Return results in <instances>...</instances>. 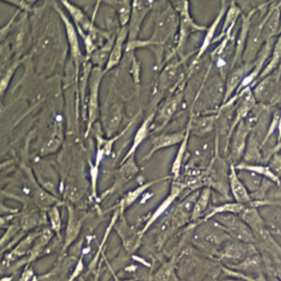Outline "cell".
Masks as SVG:
<instances>
[{
	"label": "cell",
	"instance_id": "cell-20",
	"mask_svg": "<svg viewBox=\"0 0 281 281\" xmlns=\"http://www.w3.org/2000/svg\"><path fill=\"white\" fill-rule=\"evenodd\" d=\"M132 123L133 122L130 123L123 132H121L120 134H118L117 137L111 138L109 140L104 139L102 137H100V135H96V139H97V155H96V161H95V164H94L96 167H98V168H99V165L101 163V160L104 159L106 156L110 155V153L112 152V146H113V144L116 143V140L120 139L122 135L128 131L129 128L132 126Z\"/></svg>",
	"mask_w": 281,
	"mask_h": 281
},
{
	"label": "cell",
	"instance_id": "cell-40",
	"mask_svg": "<svg viewBox=\"0 0 281 281\" xmlns=\"http://www.w3.org/2000/svg\"><path fill=\"white\" fill-rule=\"evenodd\" d=\"M98 167L95 165H91L90 167V175H91V186H93V194L96 196V185H97V179H98Z\"/></svg>",
	"mask_w": 281,
	"mask_h": 281
},
{
	"label": "cell",
	"instance_id": "cell-33",
	"mask_svg": "<svg viewBox=\"0 0 281 281\" xmlns=\"http://www.w3.org/2000/svg\"><path fill=\"white\" fill-rule=\"evenodd\" d=\"M245 209H246V205L237 203V202L225 203V204L220 205V207L214 208L208 215V218L214 217V215H217V214L219 215V214H224V213H242Z\"/></svg>",
	"mask_w": 281,
	"mask_h": 281
},
{
	"label": "cell",
	"instance_id": "cell-38",
	"mask_svg": "<svg viewBox=\"0 0 281 281\" xmlns=\"http://www.w3.org/2000/svg\"><path fill=\"white\" fill-rule=\"evenodd\" d=\"M8 3L13 4L19 10H23L25 12L32 11V6L35 3V1H9Z\"/></svg>",
	"mask_w": 281,
	"mask_h": 281
},
{
	"label": "cell",
	"instance_id": "cell-26",
	"mask_svg": "<svg viewBox=\"0 0 281 281\" xmlns=\"http://www.w3.org/2000/svg\"><path fill=\"white\" fill-rule=\"evenodd\" d=\"M241 14V9L239 8V6L235 2H231L230 3V7L228 9V12H226V17H225V22L223 25V29L221 31V34L220 37L217 40H222L223 37L225 36H231L232 33V30H233L234 25L236 23L237 19H239Z\"/></svg>",
	"mask_w": 281,
	"mask_h": 281
},
{
	"label": "cell",
	"instance_id": "cell-27",
	"mask_svg": "<svg viewBox=\"0 0 281 281\" xmlns=\"http://www.w3.org/2000/svg\"><path fill=\"white\" fill-rule=\"evenodd\" d=\"M169 178H171V176H167V177H164V178H160V179H156V180H152V181H149V182H145V183H142V185L139 186L137 189H134V190L132 191H130L129 193H127V196L123 198L122 200V208H127L129 207V205H131L132 203H134L137 200L142 196V194L147 190L148 188H150L152 186L156 185V183H159L161 181H164V180H167V179H169Z\"/></svg>",
	"mask_w": 281,
	"mask_h": 281
},
{
	"label": "cell",
	"instance_id": "cell-36",
	"mask_svg": "<svg viewBox=\"0 0 281 281\" xmlns=\"http://www.w3.org/2000/svg\"><path fill=\"white\" fill-rule=\"evenodd\" d=\"M276 176L280 178L281 176V153L277 152L274 155V158L270 161V165L268 166Z\"/></svg>",
	"mask_w": 281,
	"mask_h": 281
},
{
	"label": "cell",
	"instance_id": "cell-22",
	"mask_svg": "<svg viewBox=\"0 0 281 281\" xmlns=\"http://www.w3.org/2000/svg\"><path fill=\"white\" fill-rule=\"evenodd\" d=\"M235 168L236 170H246V171L255 172V174L262 176L263 178H266V179L273 181L274 183H277V185L280 186L281 178L276 176L274 172L270 170L268 166H264L261 164H246L243 161V163L236 164Z\"/></svg>",
	"mask_w": 281,
	"mask_h": 281
},
{
	"label": "cell",
	"instance_id": "cell-18",
	"mask_svg": "<svg viewBox=\"0 0 281 281\" xmlns=\"http://www.w3.org/2000/svg\"><path fill=\"white\" fill-rule=\"evenodd\" d=\"M217 116H205V117H191L189 121L190 132L194 137H205V135L213 131L215 126Z\"/></svg>",
	"mask_w": 281,
	"mask_h": 281
},
{
	"label": "cell",
	"instance_id": "cell-17",
	"mask_svg": "<svg viewBox=\"0 0 281 281\" xmlns=\"http://www.w3.org/2000/svg\"><path fill=\"white\" fill-rule=\"evenodd\" d=\"M179 62L171 63L160 74L159 82L157 85L159 94H163L167 90L175 91V87L178 86L176 79L179 77Z\"/></svg>",
	"mask_w": 281,
	"mask_h": 281
},
{
	"label": "cell",
	"instance_id": "cell-12",
	"mask_svg": "<svg viewBox=\"0 0 281 281\" xmlns=\"http://www.w3.org/2000/svg\"><path fill=\"white\" fill-rule=\"evenodd\" d=\"M138 172L139 166L137 164V160H135V155L131 156L127 160L121 161L120 168L116 171L115 183H113V187L111 188V191L117 190V189H120L124 185H127L130 180H132L137 176Z\"/></svg>",
	"mask_w": 281,
	"mask_h": 281
},
{
	"label": "cell",
	"instance_id": "cell-21",
	"mask_svg": "<svg viewBox=\"0 0 281 281\" xmlns=\"http://www.w3.org/2000/svg\"><path fill=\"white\" fill-rule=\"evenodd\" d=\"M116 36H117V33L113 35L111 39L108 40L101 47L97 48L93 55L90 56L89 59H91V62L96 65V67H99L102 69L106 68L108 61H109L113 44H115Z\"/></svg>",
	"mask_w": 281,
	"mask_h": 281
},
{
	"label": "cell",
	"instance_id": "cell-28",
	"mask_svg": "<svg viewBox=\"0 0 281 281\" xmlns=\"http://www.w3.org/2000/svg\"><path fill=\"white\" fill-rule=\"evenodd\" d=\"M279 23H280V11L279 9H276L272 14L268 15L266 22H265L264 30H263V36L265 42L272 40L273 36L277 33L279 29Z\"/></svg>",
	"mask_w": 281,
	"mask_h": 281
},
{
	"label": "cell",
	"instance_id": "cell-2",
	"mask_svg": "<svg viewBox=\"0 0 281 281\" xmlns=\"http://www.w3.org/2000/svg\"><path fill=\"white\" fill-rule=\"evenodd\" d=\"M172 8L176 10V12L179 14L180 24H179V34H178L177 45L174 50V55L177 53L178 55L182 57V52L185 50V46L187 44V41L192 32L196 31H205L208 28L201 26L194 22L191 18L190 10H189V2L188 1H172L170 2Z\"/></svg>",
	"mask_w": 281,
	"mask_h": 281
},
{
	"label": "cell",
	"instance_id": "cell-42",
	"mask_svg": "<svg viewBox=\"0 0 281 281\" xmlns=\"http://www.w3.org/2000/svg\"><path fill=\"white\" fill-rule=\"evenodd\" d=\"M280 149H281V140H280V142L277 144V146H276V148H275V152H279Z\"/></svg>",
	"mask_w": 281,
	"mask_h": 281
},
{
	"label": "cell",
	"instance_id": "cell-34",
	"mask_svg": "<svg viewBox=\"0 0 281 281\" xmlns=\"http://www.w3.org/2000/svg\"><path fill=\"white\" fill-rule=\"evenodd\" d=\"M20 64V61H14L10 66H8V68L2 72V77H1V82H0V93H1V96L4 95L6 90L8 88V86L11 82V78L13 76V74L15 73V69L18 68Z\"/></svg>",
	"mask_w": 281,
	"mask_h": 281
},
{
	"label": "cell",
	"instance_id": "cell-6",
	"mask_svg": "<svg viewBox=\"0 0 281 281\" xmlns=\"http://www.w3.org/2000/svg\"><path fill=\"white\" fill-rule=\"evenodd\" d=\"M153 1H132V14L129 22V39L128 42L138 41L139 34L145 17L153 9Z\"/></svg>",
	"mask_w": 281,
	"mask_h": 281
},
{
	"label": "cell",
	"instance_id": "cell-13",
	"mask_svg": "<svg viewBox=\"0 0 281 281\" xmlns=\"http://www.w3.org/2000/svg\"><path fill=\"white\" fill-rule=\"evenodd\" d=\"M128 39H129V28L128 26H120V29H119L117 32L116 41L112 47L109 61H108V64L105 68L106 73L109 72V70L112 69L113 67L118 66L119 63L121 62L123 55V47Z\"/></svg>",
	"mask_w": 281,
	"mask_h": 281
},
{
	"label": "cell",
	"instance_id": "cell-1",
	"mask_svg": "<svg viewBox=\"0 0 281 281\" xmlns=\"http://www.w3.org/2000/svg\"><path fill=\"white\" fill-rule=\"evenodd\" d=\"M179 14L172 8L171 3L167 4V8H165L156 18L153 35L149 40L155 44L153 52L156 55V61H157L156 63H157L158 67H160L161 63H163L164 46L166 42L176 34L177 30L179 29Z\"/></svg>",
	"mask_w": 281,
	"mask_h": 281
},
{
	"label": "cell",
	"instance_id": "cell-16",
	"mask_svg": "<svg viewBox=\"0 0 281 281\" xmlns=\"http://www.w3.org/2000/svg\"><path fill=\"white\" fill-rule=\"evenodd\" d=\"M243 95H244V98L242 99V101L240 102V106L237 107V109H236L235 119L233 121V124H232L230 132H229V139L231 138V134L233 133L234 129L239 126V123L242 122L243 120H245L247 116L250 115L256 106V99H255V97H254V94L251 89H247L246 93H244Z\"/></svg>",
	"mask_w": 281,
	"mask_h": 281
},
{
	"label": "cell",
	"instance_id": "cell-37",
	"mask_svg": "<svg viewBox=\"0 0 281 281\" xmlns=\"http://www.w3.org/2000/svg\"><path fill=\"white\" fill-rule=\"evenodd\" d=\"M48 214H50V219H51L53 230L58 232L59 230H61V217H59V212H58L57 208H55V207L52 208L50 210V213H48Z\"/></svg>",
	"mask_w": 281,
	"mask_h": 281
},
{
	"label": "cell",
	"instance_id": "cell-10",
	"mask_svg": "<svg viewBox=\"0 0 281 281\" xmlns=\"http://www.w3.org/2000/svg\"><path fill=\"white\" fill-rule=\"evenodd\" d=\"M254 65H255V62H253L251 64H244V65H242V66H239L236 69H234L233 72L229 75L228 80H226V85H225L224 104H226L228 100H231L232 95H233L235 91H237V89L240 88L243 80H244V78L247 76V75L252 72V69L254 68Z\"/></svg>",
	"mask_w": 281,
	"mask_h": 281
},
{
	"label": "cell",
	"instance_id": "cell-8",
	"mask_svg": "<svg viewBox=\"0 0 281 281\" xmlns=\"http://www.w3.org/2000/svg\"><path fill=\"white\" fill-rule=\"evenodd\" d=\"M181 99H182L181 91H176L175 95H172L166 99V101L161 105L158 112L156 113L155 116L153 127L155 124H157V127H156L155 130L164 128L166 124L170 121V119L174 117L178 107H179Z\"/></svg>",
	"mask_w": 281,
	"mask_h": 281
},
{
	"label": "cell",
	"instance_id": "cell-5",
	"mask_svg": "<svg viewBox=\"0 0 281 281\" xmlns=\"http://www.w3.org/2000/svg\"><path fill=\"white\" fill-rule=\"evenodd\" d=\"M54 6H55L56 11L59 15V18L63 21L64 26H65V30H66V36H67V40H68V44L70 47V55H72V58L74 61L75 64V69H76V74L78 75L79 72V66H80V63H82V51H80V45H79V39H78V32L76 26L73 23V21H70L68 19V17L66 14H65L61 8L58 7L57 3H54Z\"/></svg>",
	"mask_w": 281,
	"mask_h": 281
},
{
	"label": "cell",
	"instance_id": "cell-19",
	"mask_svg": "<svg viewBox=\"0 0 281 281\" xmlns=\"http://www.w3.org/2000/svg\"><path fill=\"white\" fill-rule=\"evenodd\" d=\"M187 134L185 140H182V143L180 144V147L178 149L176 157L174 159V163H172L171 166V178L174 179V181L178 180L180 178V174H181V168L183 164L186 163L185 158L187 157L188 155V143H189V139H190V126L189 123L187 124Z\"/></svg>",
	"mask_w": 281,
	"mask_h": 281
},
{
	"label": "cell",
	"instance_id": "cell-39",
	"mask_svg": "<svg viewBox=\"0 0 281 281\" xmlns=\"http://www.w3.org/2000/svg\"><path fill=\"white\" fill-rule=\"evenodd\" d=\"M242 252H243L242 246L236 245V244H232L229 247H226L225 255L230 256V257H237L239 255H241Z\"/></svg>",
	"mask_w": 281,
	"mask_h": 281
},
{
	"label": "cell",
	"instance_id": "cell-25",
	"mask_svg": "<svg viewBox=\"0 0 281 281\" xmlns=\"http://www.w3.org/2000/svg\"><path fill=\"white\" fill-rule=\"evenodd\" d=\"M106 4L112 6L118 13L119 23L121 26H128L132 14V2L130 0L123 1H106Z\"/></svg>",
	"mask_w": 281,
	"mask_h": 281
},
{
	"label": "cell",
	"instance_id": "cell-35",
	"mask_svg": "<svg viewBox=\"0 0 281 281\" xmlns=\"http://www.w3.org/2000/svg\"><path fill=\"white\" fill-rule=\"evenodd\" d=\"M128 55L131 56V75L135 84H139L140 82V65L138 62L137 57L134 55V52L127 53Z\"/></svg>",
	"mask_w": 281,
	"mask_h": 281
},
{
	"label": "cell",
	"instance_id": "cell-3",
	"mask_svg": "<svg viewBox=\"0 0 281 281\" xmlns=\"http://www.w3.org/2000/svg\"><path fill=\"white\" fill-rule=\"evenodd\" d=\"M106 74L105 69L99 67H94L91 69L89 79V101H88V123H87V134L91 131L95 121L98 117L99 110V90L101 79Z\"/></svg>",
	"mask_w": 281,
	"mask_h": 281
},
{
	"label": "cell",
	"instance_id": "cell-11",
	"mask_svg": "<svg viewBox=\"0 0 281 281\" xmlns=\"http://www.w3.org/2000/svg\"><path fill=\"white\" fill-rule=\"evenodd\" d=\"M229 186L231 188L232 194H233L234 199L237 203L241 204H252V197L251 193L248 192L247 188L244 183L240 179L239 174L235 168V165L230 164L229 169Z\"/></svg>",
	"mask_w": 281,
	"mask_h": 281
},
{
	"label": "cell",
	"instance_id": "cell-32",
	"mask_svg": "<svg viewBox=\"0 0 281 281\" xmlns=\"http://www.w3.org/2000/svg\"><path fill=\"white\" fill-rule=\"evenodd\" d=\"M244 163L246 164H258L259 161H261V154H259L257 140L254 134H252L250 138V142H248V146L244 154Z\"/></svg>",
	"mask_w": 281,
	"mask_h": 281
},
{
	"label": "cell",
	"instance_id": "cell-31",
	"mask_svg": "<svg viewBox=\"0 0 281 281\" xmlns=\"http://www.w3.org/2000/svg\"><path fill=\"white\" fill-rule=\"evenodd\" d=\"M280 62H281V37H279L278 41L276 42L274 51H273V57L270 58L267 66L265 67V69H263L261 76H259V79L263 80L264 78L268 77L269 75L276 69V67H277L280 64Z\"/></svg>",
	"mask_w": 281,
	"mask_h": 281
},
{
	"label": "cell",
	"instance_id": "cell-4",
	"mask_svg": "<svg viewBox=\"0 0 281 281\" xmlns=\"http://www.w3.org/2000/svg\"><path fill=\"white\" fill-rule=\"evenodd\" d=\"M251 132V122L243 120L239 123L233 133L231 134V147H230V157L231 164L236 165L237 161L244 156L246 152V142L247 137Z\"/></svg>",
	"mask_w": 281,
	"mask_h": 281
},
{
	"label": "cell",
	"instance_id": "cell-15",
	"mask_svg": "<svg viewBox=\"0 0 281 281\" xmlns=\"http://www.w3.org/2000/svg\"><path fill=\"white\" fill-rule=\"evenodd\" d=\"M230 7V4L229 3H226L225 1H222V6H221L220 8V12L218 13L217 15V18L214 19L213 21V23L211 24L208 30H207V34H205L204 36V39H203V42H202V44L201 46H200L199 48V51H198V54L196 55V58H194V61H193V64L194 65L196 64L198 61H199V58H201V56L203 55V54L207 52L208 48L210 47V45L212 44V43L214 42V35H215V31H217L218 29V26L220 25V22L222 21L223 17H224V14L226 12V9H229Z\"/></svg>",
	"mask_w": 281,
	"mask_h": 281
},
{
	"label": "cell",
	"instance_id": "cell-43",
	"mask_svg": "<svg viewBox=\"0 0 281 281\" xmlns=\"http://www.w3.org/2000/svg\"><path fill=\"white\" fill-rule=\"evenodd\" d=\"M280 277H281V273H280Z\"/></svg>",
	"mask_w": 281,
	"mask_h": 281
},
{
	"label": "cell",
	"instance_id": "cell-14",
	"mask_svg": "<svg viewBox=\"0 0 281 281\" xmlns=\"http://www.w3.org/2000/svg\"><path fill=\"white\" fill-rule=\"evenodd\" d=\"M155 116H156V113L152 112L146 119H145L143 123L140 124V127L138 129L137 133H135V135H134L132 146H131V148L128 150V153L126 154V156H124V158L122 159V161L127 160L128 158L131 157V156H134L135 152H137V149L139 148L140 145L142 144L145 140H146V138L148 137L150 131H152V129H153Z\"/></svg>",
	"mask_w": 281,
	"mask_h": 281
},
{
	"label": "cell",
	"instance_id": "cell-30",
	"mask_svg": "<svg viewBox=\"0 0 281 281\" xmlns=\"http://www.w3.org/2000/svg\"><path fill=\"white\" fill-rule=\"evenodd\" d=\"M237 174H239V177L242 182L244 183L245 187L247 189H250L251 191H257L258 189L261 188L264 180V178H262V176L255 174V172L246 171V170H237Z\"/></svg>",
	"mask_w": 281,
	"mask_h": 281
},
{
	"label": "cell",
	"instance_id": "cell-24",
	"mask_svg": "<svg viewBox=\"0 0 281 281\" xmlns=\"http://www.w3.org/2000/svg\"><path fill=\"white\" fill-rule=\"evenodd\" d=\"M276 78L273 76H268L264 78L261 83H259L255 88L252 91L254 94L255 99L259 102H265L267 100H270L273 97V91L276 85Z\"/></svg>",
	"mask_w": 281,
	"mask_h": 281
},
{
	"label": "cell",
	"instance_id": "cell-41",
	"mask_svg": "<svg viewBox=\"0 0 281 281\" xmlns=\"http://www.w3.org/2000/svg\"><path fill=\"white\" fill-rule=\"evenodd\" d=\"M278 131H279V135H278V143L281 140V112H280V118H279V124H278Z\"/></svg>",
	"mask_w": 281,
	"mask_h": 281
},
{
	"label": "cell",
	"instance_id": "cell-44",
	"mask_svg": "<svg viewBox=\"0 0 281 281\" xmlns=\"http://www.w3.org/2000/svg\"><path fill=\"white\" fill-rule=\"evenodd\" d=\"M280 187H281V182H280Z\"/></svg>",
	"mask_w": 281,
	"mask_h": 281
},
{
	"label": "cell",
	"instance_id": "cell-7",
	"mask_svg": "<svg viewBox=\"0 0 281 281\" xmlns=\"http://www.w3.org/2000/svg\"><path fill=\"white\" fill-rule=\"evenodd\" d=\"M217 221L219 223L224 225V228H226V230H228L232 235L235 236L236 239L244 242L254 241V236L250 228H248L242 220L234 217L233 214H219L217 217Z\"/></svg>",
	"mask_w": 281,
	"mask_h": 281
},
{
	"label": "cell",
	"instance_id": "cell-29",
	"mask_svg": "<svg viewBox=\"0 0 281 281\" xmlns=\"http://www.w3.org/2000/svg\"><path fill=\"white\" fill-rule=\"evenodd\" d=\"M211 188L210 187H204L201 192H200V196L197 200L196 204H194V208L192 210V220H196L200 218L202 215V213L205 211V209L208 208L210 199H211Z\"/></svg>",
	"mask_w": 281,
	"mask_h": 281
},
{
	"label": "cell",
	"instance_id": "cell-23",
	"mask_svg": "<svg viewBox=\"0 0 281 281\" xmlns=\"http://www.w3.org/2000/svg\"><path fill=\"white\" fill-rule=\"evenodd\" d=\"M251 15L252 13L245 15L244 19H243L242 30H241L240 37H239V40H237V44H236L233 66H235L237 63H240V61L243 58V55H244L245 44L247 43L246 39H248V33H250V29H251Z\"/></svg>",
	"mask_w": 281,
	"mask_h": 281
},
{
	"label": "cell",
	"instance_id": "cell-9",
	"mask_svg": "<svg viewBox=\"0 0 281 281\" xmlns=\"http://www.w3.org/2000/svg\"><path fill=\"white\" fill-rule=\"evenodd\" d=\"M186 134H187V129L174 133H163L157 135V137L153 139L152 149L149 150V153L145 156L142 161L149 159L156 152H157V150L174 146L176 144H181L182 140L186 138Z\"/></svg>",
	"mask_w": 281,
	"mask_h": 281
}]
</instances>
